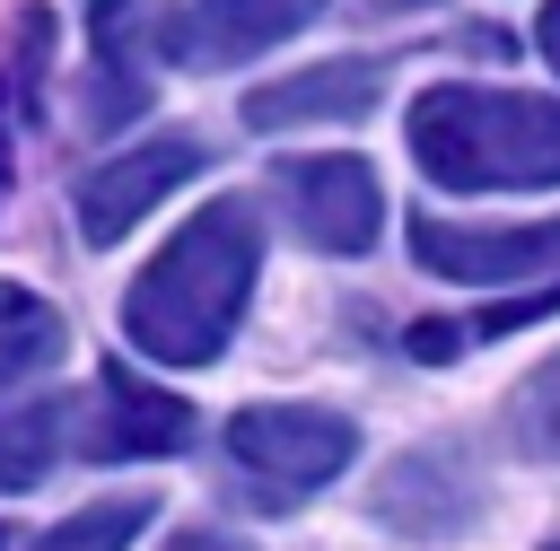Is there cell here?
Instances as JSON below:
<instances>
[{"label":"cell","mask_w":560,"mask_h":551,"mask_svg":"<svg viewBox=\"0 0 560 551\" xmlns=\"http://www.w3.org/2000/svg\"><path fill=\"white\" fill-rule=\"evenodd\" d=\"M280 210L315 254H368L385 227V184L368 157H280Z\"/></svg>","instance_id":"cell-6"},{"label":"cell","mask_w":560,"mask_h":551,"mask_svg":"<svg viewBox=\"0 0 560 551\" xmlns=\"http://www.w3.org/2000/svg\"><path fill=\"white\" fill-rule=\"evenodd\" d=\"M411 157L446 192H542L560 184V105L525 87H429L402 122Z\"/></svg>","instance_id":"cell-2"},{"label":"cell","mask_w":560,"mask_h":551,"mask_svg":"<svg viewBox=\"0 0 560 551\" xmlns=\"http://www.w3.org/2000/svg\"><path fill=\"white\" fill-rule=\"evenodd\" d=\"M61 437H70V411H61V402L0 411V499H9V490H35V481L61 464Z\"/></svg>","instance_id":"cell-12"},{"label":"cell","mask_w":560,"mask_h":551,"mask_svg":"<svg viewBox=\"0 0 560 551\" xmlns=\"http://www.w3.org/2000/svg\"><path fill=\"white\" fill-rule=\"evenodd\" d=\"M96 17H114V0H96Z\"/></svg>","instance_id":"cell-18"},{"label":"cell","mask_w":560,"mask_h":551,"mask_svg":"<svg viewBox=\"0 0 560 551\" xmlns=\"http://www.w3.org/2000/svg\"><path fill=\"white\" fill-rule=\"evenodd\" d=\"M70 437H79V455L88 464H131V455H184V437H192V411L175 402V394H149L140 376H105L96 385V402L70 420Z\"/></svg>","instance_id":"cell-10"},{"label":"cell","mask_w":560,"mask_h":551,"mask_svg":"<svg viewBox=\"0 0 560 551\" xmlns=\"http://www.w3.org/2000/svg\"><path fill=\"white\" fill-rule=\"evenodd\" d=\"M201 175V140H184V131H158V140H140V149H114L105 166H88L79 175V236L88 245H122L175 184H192Z\"/></svg>","instance_id":"cell-7"},{"label":"cell","mask_w":560,"mask_h":551,"mask_svg":"<svg viewBox=\"0 0 560 551\" xmlns=\"http://www.w3.org/2000/svg\"><path fill=\"white\" fill-rule=\"evenodd\" d=\"M542 551H560V542H542Z\"/></svg>","instance_id":"cell-19"},{"label":"cell","mask_w":560,"mask_h":551,"mask_svg":"<svg viewBox=\"0 0 560 551\" xmlns=\"http://www.w3.org/2000/svg\"><path fill=\"white\" fill-rule=\"evenodd\" d=\"M481 499H490V481H481L472 446L438 437V446H411V455H394V464L376 472L368 516H376L385 534H402V542H464V534L481 525Z\"/></svg>","instance_id":"cell-3"},{"label":"cell","mask_w":560,"mask_h":551,"mask_svg":"<svg viewBox=\"0 0 560 551\" xmlns=\"http://www.w3.org/2000/svg\"><path fill=\"white\" fill-rule=\"evenodd\" d=\"M149 516H158V499H96V507L61 516L52 534H35L26 551H131Z\"/></svg>","instance_id":"cell-14"},{"label":"cell","mask_w":560,"mask_h":551,"mask_svg":"<svg viewBox=\"0 0 560 551\" xmlns=\"http://www.w3.org/2000/svg\"><path fill=\"white\" fill-rule=\"evenodd\" d=\"M61 341H70L61 315H52L35 289H9V280H0V394L26 385V376H44V367L61 359Z\"/></svg>","instance_id":"cell-11"},{"label":"cell","mask_w":560,"mask_h":551,"mask_svg":"<svg viewBox=\"0 0 560 551\" xmlns=\"http://www.w3.org/2000/svg\"><path fill=\"white\" fill-rule=\"evenodd\" d=\"M228 455L271 490H324L332 472H350L359 429L324 402H245L228 420Z\"/></svg>","instance_id":"cell-4"},{"label":"cell","mask_w":560,"mask_h":551,"mask_svg":"<svg viewBox=\"0 0 560 551\" xmlns=\"http://www.w3.org/2000/svg\"><path fill=\"white\" fill-rule=\"evenodd\" d=\"M0 184H9V131H0Z\"/></svg>","instance_id":"cell-17"},{"label":"cell","mask_w":560,"mask_h":551,"mask_svg":"<svg viewBox=\"0 0 560 551\" xmlns=\"http://www.w3.org/2000/svg\"><path fill=\"white\" fill-rule=\"evenodd\" d=\"M332 0H166L149 44L175 61V70H236L271 44H289L298 26H315Z\"/></svg>","instance_id":"cell-5"},{"label":"cell","mask_w":560,"mask_h":551,"mask_svg":"<svg viewBox=\"0 0 560 551\" xmlns=\"http://www.w3.org/2000/svg\"><path fill=\"white\" fill-rule=\"evenodd\" d=\"M262 271V236L245 201H210L201 219H184L158 262L122 289V332L158 359V367H210L236 341V315L254 297Z\"/></svg>","instance_id":"cell-1"},{"label":"cell","mask_w":560,"mask_h":551,"mask_svg":"<svg viewBox=\"0 0 560 551\" xmlns=\"http://www.w3.org/2000/svg\"><path fill=\"white\" fill-rule=\"evenodd\" d=\"M499 429H508V446H516L525 464H560V359H542V367L508 394Z\"/></svg>","instance_id":"cell-13"},{"label":"cell","mask_w":560,"mask_h":551,"mask_svg":"<svg viewBox=\"0 0 560 551\" xmlns=\"http://www.w3.org/2000/svg\"><path fill=\"white\" fill-rule=\"evenodd\" d=\"M394 61L385 52H341V61H315V70H289L271 87L245 96V131H306V122H359L376 114Z\"/></svg>","instance_id":"cell-9"},{"label":"cell","mask_w":560,"mask_h":551,"mask_svg":"<svg viewBox=\"0 0 560 551\" xmlns=\"http://www.w3.org/2000/svg\"><path fill=\"white\" fill-rule=\"evenodd\" d=\"M534 44H542V61L560 70V0H542V17H534Z\"/></svg>","instance_id":"cell-16"},{"label":"cell","mask_w":560,"mask_h":551,"mask_svg":"<svg viewBox=\"0 0 560 551\" xmlns=\"http://www.w3.org/2000/svg\"><path fill=\"white\" fill-rule=\"evenodd\" d=\"M411 262L464 289L542 280L560 289V219L551 227H464V219H411Z\"/></svg>","instance_id":"cell-8"},{"label":"cell","mask_w":560,"mask_h":551,"mask_svg":"<svg viewBox=\"0 0 560 551\" xmlns=\"http://www.w3.org/2000/svg\"><path fill=\"white\" fill-rule=\"evenodd\" d=\"M158 551H245L236 534H210V525H184V534H166Z\"/></svg>","instance_id":"cell-15"}]
</instances>
